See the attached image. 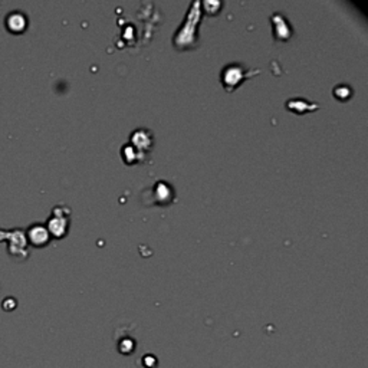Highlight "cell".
I'll list each match as a JSON object with an SVG mask.
<instances>
[{
  "mask_svg": "<svg viewBox=\"0 0 368 368\" xmlns=\"http://www.w3.org/2000/svg\"><path fill=\"white\" fill-rule=\"evenodd\" d=\"M122 157H124L125 163H128V164H132V163H137V161L146 160V154L141 153V151H138L137 148H134L131 144L122 147Z\"/></svg>",
  "mask_w": 368,
  "mask_h": 368,
  "instance_id": "cell-10",
  "label": "cell"
},
{
  "mask_svg": "<svg viewBox=\"0 0 368 368\" xmlns=\"http://www.w3.org/2000/svg\"><path fill=\"white\" fill-rule=\"evenodd\" d=\"M5 26L9 29L12 33H22L28 26V19L22 12L13 10L5 19Z\"/></svg>",
  "mask_w": 368,
  "mask_h": 368,
  "instance_id": "cell-4",
  "label": "cell"
},
{
  "mask_svg": "<svg viewBox=\"0 0 368 368\" xmlns=\"http://www.w3.org/2000/svg\"><path fill=\"white\" fill-rule=\"evenodd\" d=\"M272 22H273V28H275V37L278 40H288L291 37V26L286 22L282 15L275 13L272 15Z\"/></svg>",
  "mask_w": 368,
  "mask_h": 368,
  "instance_id": "cell-9",
  "label": "cell"
},
{
  "mask_svg": "<svg viewBox=\"0 0 368 368\" xmlns=\"http://www.w3.org/2000/svg\"><path fill=\"white\" fill-rule=\"evenodd\" d=\"M28 239L33 246L40 248V246L48 245V242L51 239V235L43 224H33L28 230Z\"/></svg>",
  "mask_w": 368,
  "mask_h": 368,
  "instance_id": "cell-5",
  "label": "cell"
},
{
  "mask_svg": "<svg viewBox=\"0 0 368 368\" xmlns=\"http://www.w3.org/2000/svg\"><path fill=\"white\" fill-rule=\"evenodd\" d=\"M256 74H259V71L253 72L250 69H246L243 65L230 64L223 68V71H221L220 74V79L223 86H224V89L227 92H233L246 78L253 76V75Z\"/></svg>",
  "mask_w": 368,
  "mask_h": 368,
  "instance_id": "cell-2",
  "label": "cell"
},
{
  "mask_svg": "<svg viewBox=\"0 0 368 368\" xmlns=\"http://www.w3.org/2000/svg\"><path fill=\"white\" fill-rule=\"evenodd\" d=\"M334 95L338 98V100H347L351 97V89L345 85H340V86H335L334 88Z\"/></svg>",
  "mask_w": 368,
  "mask_h": 368,
  "instance_id": "cell-11",
  "label": "cell"
},
{
  "mask_svg": "<svg viewBox=\"0 0 368 368\" xmlns=\"http://www.w3.org/2000/svg\"><path fill=\"white\" fill-rule=\"evenodd\" d=\"M200 3L194 2L192 9L187 13V18L184 20L181 29L177 32L174 37V43L177 48H187L189 45H194V28L197 26V22L200 19Z\"/></svg>",
  "mask_w": 368,
  "mask_h": 368,
  "instance_id": "cell-1",
  "label": "cell"
},
{
  "mask_svg": "<svg viewBox=\"0 0 368 368\" xmlns=\"http://www.w3.org/2000/svg\"><path fill=\"white\" fill-rule=\"evenodd\" d=\"M151 192L154 194V196H153V197H154L153 203L161 204V206H166L168 203L173 202L174 192H173V189H171L167 183H164V181H158V183L156 184V187H154Z\"/></svg>",
  "mask_w": 368,
  "mask_h": 368,
  "instance_id": "cell-6",
  "label": "cell"
},
{
  "mask_svg": "<svg viewBox=\"0 0 368 368\" xmlns=\"http://www.w3.org/2000/svg\"><path fill=\"white\" fill-rule=\"evenodd\" d=\"M68 224L69 221L66 217H61V216H52L49 220H48V226L46 229L49 232V235H52L54 238H64L65 235L68 233Z\"/></svg>",
  "mask_w": 368,
  "mask_h": 368,
  "instance_id": "cell-8",
  "label": "cell"
},
{
  "mask_svg": "<svg viewBox=\"0 0 368 368\" xmlns=\"http://www.w3.org/2000/svg\"><path fill=\"white\" fill-rule=\"evenodd\" d=\"M129 144L134 148H137L138 151L146 154L148 150H151V147H153V134L146 128L135 129L131 135Z\"/></svg>",
  "mask_w": 368,
  "mask_h": 368,
  "instance_id": "cell-3",
  "label": "cell"
},
{
  "mask_svg": "<svg viewBox=\"0 0 368 368\" xmlns=\"http://www.w3.org/2000/svg\"><path fill=\"white\" fill-rule=\"evenodd\" d=\"M286 110H289L294 114L302 115L305 112H312V111L319 110V105L316 102L305 101L302 98H292L286 101Z\"/></svg>",
  "mask_w": 368,
  "mask_h": 368,
  "instance_id": "cell-7",
  "label": "cell"
}]
</instances>
